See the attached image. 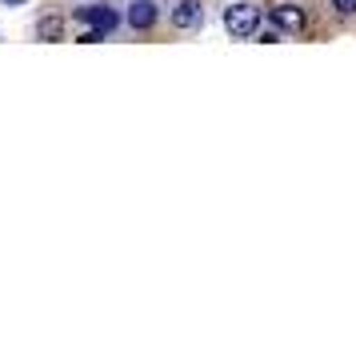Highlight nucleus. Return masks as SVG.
<instances>
[{
    "label": "nucleus",
    "mask_w": 356,
    "mask_h": 344,
    "mask_svg": "<svg viewBox=\"0 0 356 344\" xmlns=\"http://www.w3.org/2000/svg\"><path fill=\"white\" fill-rule=\"evenodd\" d=\"M76 17L88 24V28L81 33V44H97V40H104V36H113L116 24H120L116 8H108V4H88V8H76Z\"/></svg>",
    "instance_id": "obj_1"
},
{
    "label": "nucleus",
    "mask_w": 356,
    "mask_h": 344,
    "mask_svg": "<svg viewBox=\"0 0 356 344\" xmlns=\"http://www.w3.org/2000/svg\"><path fill=\"white\" fill-rule=\"evenodd\" d=\"M225 28H228V36H236V40H248V36L260 28V8L257 4H232L225 13Z\"/></svg>",
    "instance_id": "obj_2"
},
{
    "label": "nucleus",
    "mask_w": 356,
    "mask_h": 344,
    "mask_svg": "<svg viewBox=\"0 0 356 344\" xmlns=\"http://www.w3.org/2000/svg\"><path fill=\"white\" fill-rule=\"evenodd\" d=\"M268 20H273V28L292 33V36L305 28V13H300V8H292V4H276V8H268Z\"/></svg>",
    "instance_id": "obj_3"
},
{
    "label": "nucleus",
    "mask_w": 356,
    "mask_h": 344,
    "mask_svg": "<svg viewBox=\"0 0 356 344\" xmlns=\"http://www.w3.org/2000/svg\"><path fill=\"white\" fill-rule=\"evenodd\" d=\"M124 24L129 28H152L156 24V0H129V13H124Z\"/></svg>",
    "instance_id": "obj_4"
},
{
    "label": "nucleus",
    "mask_w": 356,
    "mask_h": 344,
    "mask_svg": "<svg viewBox=\"0 0 356 344\" xmlns=\"http://www.w3.org/2000/svg\"><path fill=\"white\" fill-rule=\"evenodd\" d=\"M200 20H204L200 0H180L177 8H172V24H177V28H196Z\"/></svg>",
    "instance_id": "obj_5"
},
{
    "label": "nucleus",
    "mask_w": 356,
    "mask_h": 344,
    "mask_svg": "<svg viewBox=\"0 0 356 344\" xmlns=\"http://www.w3.org/2000/svg\"><path fill=\"white\" fill-rule=\"evenodd\" d=\"M60 28H65V24H60L56 17L40 20V40H56V36H60Z\"/></svg>",
    "instance_id": "obj_6"
},
{
    "label": "nucleus",
    "mask_w": 356,
    "mask_h": 344,
    "mask_svg": "<svg viewBox=\"0 0 356 344\" xmlns=\"http://www.w3.org/2000/svg\"><path fill=\"white\" fill-rule=\"evenodd\" d=\"M332 8H337L340 17H353V13H356V0H332Z\"/></svg>",
    "instance_id": "obj_7"
},
{
    "label": "nucleus",
    "mask_w": 356,
    "mask_h": 344,
    "mask_svg": "<svg viewBox=\"0 0 356 344\" xmlns=\"http://www.w3.org/2000/svg\"><path fill=\"white\" fill-rule=\"evenodd\" d=\"M0 4H24V0H0Z\"/></svg>",
    "instance_id": "obj_8"
}]
</instances>
